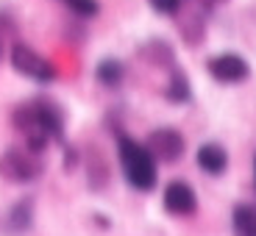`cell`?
<instances>
[{
  "label": "cell",
  "mask_w": 256,
  "mask_h": 236,
  "mask_svg": "<svg viewBox=\"0 0 256 236\" xmlns=\"http://www.w3.org/2000/svg\"><path fill=\"white\" fill-rule=\"evenodd\" d=\"M254 184H256V161H254Z\"/></svg>",
  "instance_id": "obj_16"
},
{
  "label": "cell",
  "mask_w": 256,
  "mask_h": 236,
  "mask_svg": "<svg viewBox=\"0 0 256 236\" xmlns=\"http://www.w3.org/2000/svg\"><path fill=\"white\" fill-rule=\"evenodd\" d=\"M12 67L20 72V75L31 78V81H39V83H48L56 78V70L48 58H42L34 47L28 45H14L12 47Z\"/></svg>",
  "instance_id": "obj_4"
},
{
  "label": "cell",
  "mask_w": 256,
  "mask_h": 236,
  "mask_svg": "<svg viewBox=\"0 0 256 236\" xmlns=\"http://www.w3.org/2000/svg\"><path fill=\"white\" fill-rule=\"evenodd\" d=\"M98 81L106 83V86H117L122 81V64L114 61V58H103L98 64Z\"/></svg>",
  "instance_id": "obj_10"
},
{
  "label": "cell",
  "mask_w": 256,
  "mask_h": 236,
  "mask_svg": "<svg viewBox=\"0 0 256 236\" xmlns=\"http://www.w3.org/2000/svg\"><path fill=\"white\" fill-rule=\"evenodd\" d=\"M162 200H164V209L176 217H190L198 209V198H195L192 186L184 184V181H170L164 186V198Z\"/></svg>",
  "instance_id": "obj_6"
},
{
  "label": "cell",
  "mask_w": 256,
  "mask_h": 236,
  "mask_svg": "<svg viewBox=\"0 0 256 236\" xmlns=\"http://www.w3.org/2000/svg\"><path fill=\"white\" fill-rule=\"evenodd\" d=\"M231 225H234V236H256V209L254 206H237Z\"/></svg>",
  "instance_id": "obj_9"
},
{
  "label": "cell",
  "mask_w": 256,
  "mask_h": 236,
  "mask_svg": "<svg viewBox=\"0 0 256 236\" xmlns=\"http://www.w3.org/2000/svg\"><path fill=\"white\" fill-rule=\"evenodd\" d=\"M209 72L220 83H240L248 78L250 70L245 64V58H240L237 53H223V56H214L209 61Z\"/></svg>",
  "instance_id": "obj_7"
},
{
  "label": "cell",
  "mask_w": 256,
  "mask_h": 236,
  "mask_svg": "<svg viewBox=\"0 0 256 236\" xmlns=\"http://www.w3.org/2000/svg\"><path fill=\"white\" fill-rule=\"evenodd\" d=\"M148 150L154 156L156 161H164V164H173V161L181 159L184 153V136L173 128H159L154 134L148 136Z\"/></svg>",
  "instance_id": "obj_5"
},
{
  "label": "cell",
  "mask_w": 256,
  "mask_h": 236,
  "mask_svg": "<svg viewBox=\"0 0 256 236\" xmlns=\"http://www.w3.org/2000/svg\"><path fill=\"white\" fill-rule=\"evenodd\" d=\"M14 125L22 136H26V147H31L34 153L45 150L50 139H58L64 131L62 111L48 100H31L22 103L14 111Z\"/></svg>",
  "instance_id": "obj_1"
},
{
  "label": "cell",
  "mask_w": 256,
  "mask_h": 236,
  "mask_svg": "<svg viewBox=\"0 0 256 236\" xmlns=\"http://www.w3.org/2000/svg\"><path fill=\"white\" fill-rule=\"evenodd\" d=\"M120 164L122 173H126V181L134 189L150 192L156 186V159L145 145H136L134 139L120 136Z\"/></svg>",
  "instance_id": "obj_2"
},
{
  "label": "cell",
  "mask_w": 256,
  "mask_h": 236,
  "mask_svg": "<svg viewBox=\"0 0 256 236\" xmlns=\"http://www.w3.org/2000/svg\"><path fill=\"white\" fill-rule=\"evenodd\" d=\"M198 167L206 175H220V173H226V167H228V153H226L220 145H214V142L200 145L198 147Z\"/></svg>",
  "instance_id": "obj_8"
},
{
  "label": "cell",
  "mask_w": 256,
  "mask_h": 236,
  "mask_svg": "<svg viewBox=\"0 0 256 236\" xmlns=\"http://www.w3.org/2000/svg\"><path fill=\"white\" fill-rule=\"evenodd\" d=\"M0 175L12 184H28L42 175V161L39 153H34L31 147H8L0 156Z\"/></svg>",
  "instance_id": "obj_3"
},
{
  "label": "cell",
  "mask_w": 256,
  "mask_h": 236,
  "mask_svg": "<svg viewBox=\"0 0 256 236\" xmlns=\"http://www.w3.org/2000/svg\"><path fill=\"white\" fill-rule=\"evenodd\" d=\"M62 3H67V8L81 14V17H95V14L100 11L98 0H62Z\"/></svg>",
  "instance_id": "obj_13"
},
{
  "label": "cell",
  "mask_w": 256,
  "mask_h": 236,
  "mask_svg": "<svg viewBox=\"0 0 256 236\" xmlns=\"http://www.w3.org/2000/svg\"><path fill=\"white\" fill-rule=\"evenodd\" d=\"M12 33H14V22H12V17H8L6 11H0V58H3V53H6Z\"/></svg>",
  "instance_id": "obj_14"
},
{
  "label": "cell",
  "mask_w": 256,
  "mask_h": 236,
  "mask_svg": "<svg viewBox=\"0 0 256 236\" xmlns=\"http://www.w3.org/2000/svg\"><path fill=\"white\" fill-rule=\"evenodd\" d=\"M148 3H150L154 11H159V14H176L181 6V0H148Z\"/></svg>",
  "instance_id": "obj_15"
},
{
  "label": "cell",
  "mask_w": 256,
  "mask_h": 236,
  "mask_svg": "<svg viewBox=\"0 0 256 236\" xmlns=\"http://www.w3.org/2000/svg\"><path fill=\"white\" fill-rule=\"evenodd\" d=\"M8 225H12L14 231H26L28 225H31V203H28V200L14 206L12 217H8Z\"/></svg>",
  "instance_id": "obj_11"
},
{
  "label": "cell",
  "mask_w": 256,
  "mask_h": 236,
  "mask_svg": "<svg viewBox=\"0 0 256 236\" xmlns=\"http://www.w3.org/2000/svg\"><path fill=\"white\" fill-rule=\"evenodd\" d=\"M167 97H170L173 103H186L190 100V83H186V78L181 75V72L173 75V83L167 86Z\"/></svg>",
  "instance_id": "obj_12"
}]
</instances>
